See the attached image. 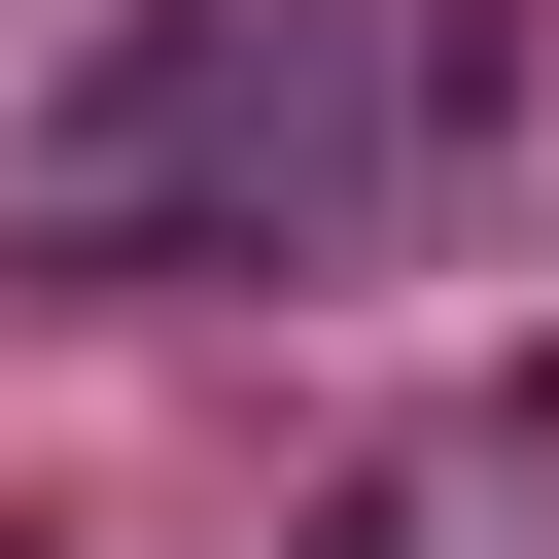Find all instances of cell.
I'll return each mask as SVG.
<instances>
[{
    "label": "cell",
    "mask_w": 559,
    "mask_h": 559,
    "mask_svg": "<svg viewBox=\"0 0 559 559\" xmlns=\"http://www.w3.org/2000/svg\"><path fill=\"white\" fill-rule=\"evenodd\" d=\"M210 140H314V0H140V35L35 105V175H70V210H175Z\"/></svg>",
    "instance_id": "cell-1"
}]
</instances>
